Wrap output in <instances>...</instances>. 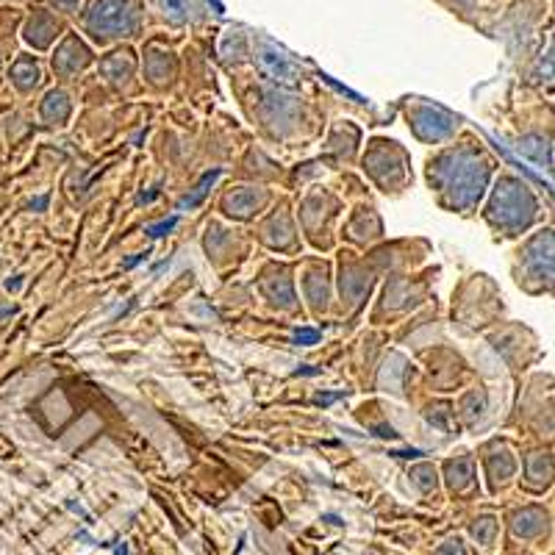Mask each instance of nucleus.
I'll return each instance as SVG.
<instances>
[{"instance_id":"obj_1","label":"nucleus","mask_w":555,"mask_h":555,"mask_svg":"<svg viewBox=\"0 0 555 555\" xmlns=\"http://www.w3.org/2000/svg\"><path fill=\"white\" fill-rule=\"evenodd\" d=\"M87 28L95 37H128L137 28V9L128 0H95L87 12Z\"/></svg>"},{"instance_id":"obj_2","label":"nucleus","mask_w":555,"mask_h":555,"mask_svg":"<svg viewBox=\"0 0 555 555\" xmlns=\"http://www.w3.org/2000/svg\"><path fill=\"white\" fill-rule=\"evenodd\" d=\"M259 64H261V73H264L270 81L284 83V87H292V83L297 81L295 64L289 62V56L275 51V48H264V51H259Z\"/></svg>"},{"instance_id":"obj_3","label":"nucleus","mask_w":555,"mask_h":555,"mask_svg":"<svg viewBox=\"0 0 555 555\" xmlns=\"http://www.w3.org/2000/svg\"><path fill=\"white\" fill-rule=\"evenodd\" d=\"M53 31H56V23H53L51 14L39 12V14H34V20H31V23H28L26 39H28V42L39 44V48H44V44L51 42Z\"/></svg>"},{"instance_id":"obj_4","label":"nucleus","mask_w":555,"mask_h":555,"mask_svg":"<svg viewBox=\"0 0 555 555\" xmlns=\"http://www.w3.org/2000/svg\"><path fill=\"white\" fill-rule=\"evenodd\" d=\"M83 62H87V48H83L78 39H67L56 56V67L64 69V73H69V69L81 67Z\"/></svg>"},{"instance_id":"obj_5","label":"nucleus","mask_w":555,"mask_h":555,"mask_svg":"<svg viewBox=\"0 0 555 555\" xmlns=\"http://www.w3.org/2000/svg\"><path fill=\"white\" fill-rule=\"evenodd\" d=\"M12 76H14V81H17L23 89L34 87V83L39 81V67H37V62H34V59H20V62L14 64Z\"/></svg>"},{"instance_id":"obj_6","label":"nucleus","mask_w":555,"mask_h":555,"mask_svg":"<svg viewBox=\"0 0 555 555\" xmlns=\"http://www.w3.org/2000/svg\"><path fill=\"white\" fill-rule=\"evenodd\" d=\"M158 7H162V12H165V17L170 23H183V20L190 17L186 0H158Z\"/></svg>"},{"instance_id":"obj_7","label":"nucleus","mask_w":555,"mask_h":555,"mask_svg":"<svg viewBox=\"0 0 555 555\" xmlns=\"http://www.w3.org/2000/svg\"><path fill=\"white\" fill-rule=\"evenodd\" d=\"M176 222H178V217H172V220H165V222H158V225L147 228V234H151V236H165L167 231H172V228H176Z\"/></svg>"},{"instance_id":"obj_8","label":"nucleus","mask_w":555,"mask_h":555,"mask_svg":"<svg viewBox=\"0 0 555 555\" xmlns=\"http://www.w3.org/2000/svg\"><path fill=\"white\" fill-rule=\"evenodd\" d=\"M317 339H320V336H317L314 331H304V334L297 331V341H309V345H311V341H317Z\"/></svg>"}]
</instances>
